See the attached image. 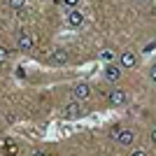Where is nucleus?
Returning a JSON list of instances; mask_svg holds the SVG:
<instances>
[{"label": "nucleus", "instance_id": "f257e3e1", "mask_svg": "<svg viewBox=\"0 0 156 156\" xmlns=\"http://www.w3.org/2000/svg\"><path fill=\"white\" fill-rule=\"evenodd\" d=\"M79 114H82V105H79L77 100H72V103H68L63 107V117L65 119H77Z\"/></svg>", "mask_w": 156, "mask_h": 156}, {"label": "nucleus", "instance_id": "f03ea898", "mask_svg": "<svg viewBox=\"0 0 156 156\" xmlns=\"http://www.w3.org/2000/svg\"><path fill=\"white\" fill-rule=\"evenodd\" d=\"M72 96H75V100H86V98L91 96V86L84 84V82H79V84L72 89Z\"/></svg>", "mask_w": 156, "mask_h": 156}, {"label": "nucleus", "instance_id": "7ed1b4c3", "mask_svg": "<svg viewBox=\"0 0 156 156\" xmlns=\"http://www.w3.org/2000/svg\"><path fill=\"white\" fill-rule=\"evenodd\" d=\"M65 21H68V26L77 28V26H82V23H84V14H82V12H77V9L72 7L70 12H68V16H65Z\"/></svg>", "mask_w": 156, "mask_h": 156}, {"label": "nucleus", "instance_id": "20e7f679", "mask_svg": "<svg viewBox=\"0 0 156 156\" xmlns=\"http://www.w3.org/2000/svg\"><path fill=\"white\" fill-rule=\"evenodd\" d=\"M105 79H107V82H119V79H121V68L110 63L105 68Z\"/></svg>", "mask_w": 156, "mask_h": 156}, {"label": "nucleus", "instance_id": "39448f33", "mask_svg": "<svg viewBox=\"0 0 156 156\" xmlns=\"http://www.w3.org/2000/svg\"><path fill=\"white\" fill-rule=\"evenodd\" d=\"M135 65H137V58H135L133 51H124L121 54V68H128L130 70V68H135Z\"/></svg>", "mask_w": 156, "mask_h": 156}, {"label": "nucleus", "instance_id": "423d86ee", "mask_svg": "<svg viewBox=\"0 0 156 156\" xmlns=\"http://www.w3.org/2000/svg\"><path fill=\"white\" fill-rule=\"evenodd\" d=\"M51 63L54 65H65V63H68V51H65V49H54Z\"/></svg>", "mask_w": 156, "mask_h": 156}, {"label": "nucleus", "instance_id": "0eeeda50", "mask_svg": "<svg viewBox=\"0 0 156 156\" xmlns=\"http://www.w3.org/2000/svg\"><path fill=\"white\" fill-rule=\"evenodd\" d=\"M117 142H119V144H124V147H128V144L133 142V130L121 128V130H119V135H117Z\"/></svg>", "mask_w": 156, "mask_h": 156}, {"label": "nucleus", "instance_id": "6e6552de", "mask_svg": "<svg viewBox=\"0 0 156 156\" xmlns=\"http://www.w3.org/2000/svg\"><path fill=\"white\" fill-rule=\"evenodd\" d=\"M126 103V91H121V89H117V91L110 93V105H124Z\"/></svg>", "mask_w": 156, "mask_h": 156}, {"label": "nucleus", "instance_id": "1a4fd4ad", "mask_svg": "<svg viewBox=\"0 0 156 156\" xmlns=\"http://www.w3.org/2000/svg\"><path fill=\"white\" fill-rule=\"evenodd\" d=\"M33 42H35V40H33V35H28V33H23V35H19V42H16V44H19V49H23V51H28V49H30V47H33Z\"/></svg>", "mask_w": 156, "mask_h": 156}, {"label": "nucleus", "instance_id": "9d476101", "mask_svg": "<svg viewBox=\"0 0 156 156\" xmlns=\"http://www.w3.org/2000/svg\"><path fill=\"white\" fill-rule=\"evenodd\" d=\"M100 58H103V61H110V63H112V58H114V51H112V49H103V51H100Z\"/></svg>", "mask_w": 156, "mask_h": 156}, {"label": "nucleus", "instance_id": "9b49d317", "mask_svg": "<svg viewBox=\"0 0 156 156\" xmlns=\"http://www.w3.org/2000/svg\"><path fill=\"white\" fill-rule=\"evenodd\" d=\"M23 5H26V0H9V7H12V9H21Z\"/></svg>", "mask_w": 156, "mask_h": 156}, {"label": "nucleus", "instance_id": "f8f14e48", "mask_svg": "<svg viewBox=\"0 0 156 156\" xmlns=\"http://www.w3.org/2000/svg\"><path fill=\"white\" fill-rule=\"evenodd\" d=\"M154 49H156V42H147L144 44V54H154Z\"/></svg>", "mask_w": 156, "mask_h": 156}, {"label": "nucleus", "instance_id": "ddd939ff", "mask_svg": "<svg viewBox=\"0 0 156 156\" xmlns=\"http://www.w3.org/2000/svg\"><path fill=\"white\" fill-rule=\"evenodd\" d=\"M119 130H121V126H112V130H110V137H112V140H117Z\"/></svg>", "mask_w": 156, "mask_h": 156}, {"label": "nucleus", "instance_id": "4468645a", "mask_svg": "<svg viewBox=\"0 0 156 156\" xmlns=\"http://www.w3.org/2000/svg\"><path fill=\"white\" fill-rule=\"evenodd\" d=\"M5 61H7V51H5V49H0V63H5Z\"/></svg>", "mask_w": 156, "mask_h": 156}, {"label": "nucleus", "instance_id": "2eb2a0df", "mask_svg": "<svg viewBox=\"0 0 156 156\" xmlns=\"http://www.w3.org/2000/svg\"><path fill=\"white\" fill-rule=\"evenodd\" d=\"M149 79H151V82L156 79V68H154V65H151V70H149Z\"/></svg>", "mask_w": 156, "mask_h": 156}, {"label": "nucleus", "instance_id": "dca6fc26", "mask_svg": "<svg viewBox=\"0 0 156 156\" xmlns=\"http://www.w3.org/2000/svg\"><path fill=\"white\" fill-rule=\"evenodd\" d=\"M63 2H65V5H68V7H75V5H77V2H79V0H63Z\"/></svg>", "mask_w": 156, "mask_h": 156}, {"label": "nucleus", "instance_id": "f3484780", "mask_svg": "<svg viewBox=\"0 0 156 156\" xmlns=\"http://www.w3.org/2000/svg\"><path fill=\"white\" fill-rule=\"evenodd\" d=\"M140 2H151V0H140Z\"/></svg>", "mask_w": 156, "mask_h": 156}]
</instances>
